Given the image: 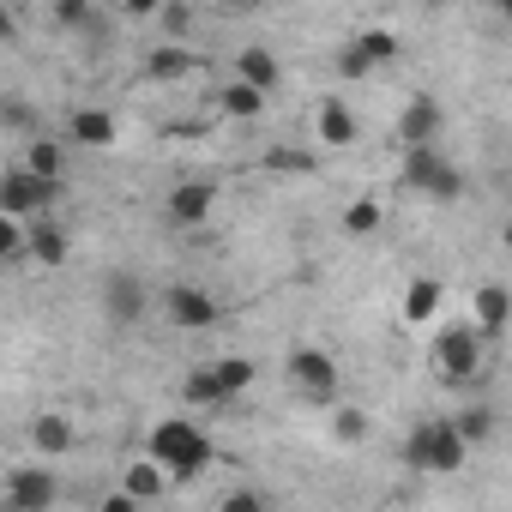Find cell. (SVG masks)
Returning <instances> with one entry per match:
<instances>
[{
	"mask_svg": "<svg viewBox=\"0 0 512 512\" xmlns=\"http://www.w3.org/2000/svg\"><path fill=\"white\" fill-rule=\"evenodd\" d=\"M0 121H7V133H31V127H37V115H31L25 97H7V103H0Z\"/></svg>",
	"mask_w": 512,
	"mask_h": 512,
	"instance_id": "obj_32",
	"label": "cell"
},
{
	"mask_svg": "<svg viewBox=\"0 0 512 512\" xmlns=\"http://www.w3.org/2000/svg\"><path fill=\"white\" fill-rule=\"evenodd\" d=\"M440 278H410V290H404V326H428L434 314H440Z\"/></svg>",
	"mask_w": 512,
	"mask_h": 512,
	"instance_id": "obj_22",
	"label": "cell"
},
{
	"mask_svg": "<svg viewBox=\"0 0 512 512\" xmlns=\"http://www.w3.org/2000/svg\"><path fill=\"white\" fill-rule=\"evenodd\" d=\"M404 187H416L422 199L452 205V199H464V169H458L440 145H428V151H404Z\"/></svg>",
	"mask_w": 512,
	"mask_h": 512,
	"instance_id": "obj_3",
	"label": "cell"
},
{
	"mask_svg": "<svg viewBox=\"0 0 512 512\" xmlns=\"http://www.w3.org/2000/svg\"><path fill=\"white\" fill-rule=\"evenodd\" d=\"M61 500V482L49 464H19L7 476V512H49Z\"/></svg>",
	"mask_w": 512,
	"mask_h": 512,
	"instance_id": "obj_9",
	"label": "cell"
},
{
	"mask_svg": "<svg viewBox=\"0 0 512 512\" xmlns=\"http://www.w3.org/2000/svg\"><path fill=\"white\" fill-rule=\"evenodd\" d=\"M163 320H169L175 332H211V326L223 320V308H217V296L199 290V284H169V290H163Z\"/></svg>",
	"mask_w": 512,
	"mask_h": 512,
	"instance_id": "obj_7",
	"label": "cell"
},
{
	"mask_svg": "<svg viewBox=\"0 0 512 512\" xmlns=\"http://www.w3.org/2000/svg\"><path fill=\"white\" fill-rule=\"evenodd\" d=\"M284 374H290V386H296L302 398H320V404H332V398H338V386H344V368H338V356H332V350H320V344H302V350H290Z\"/></svg>",
	"mask_w": 512,
	"mask_h": 512,
	"instance_id": "obj_6",
	"label": "cell"
},
{
	"mask_svg": "<svg viewBox=\"0 0 512 512\" xmlns=\"http://www.w3.org/2000/svg\"><path fill=\"white\" fill-rule=\"evenodd\" d=\"M145 308H151V296H145V278L139 272H109L103 278V314L115 326H139Z\"/></svg>",
	"mask_w": 512,
	"mask_h": 512,
	"instance_id": "obj_11",
	"label": "cell"
},
{
	"mask_svg": "<svg viewBox=\"0 0 512 512\" xmlns=\"http://www.w3.org/2000/svg\"><path fill=\"white\" fill-rule=\"evenodd\" d=\"M55 199H61V187H55V181H37L25 163H7V169H0V217L37 223V217H49Z\"/></svg>",
	"mask_w": 512,
	"mask_h": 512,
	"instance_id": "obj_5",
	"label": "cell"
},
{
	"mask_svg": "<svg viewBox=\"0 0 512 512\" xmlns=\"http://www.w3.org/2000/svg\"><path fill=\"white\" fill-rule=\"evenodd\" d=\"M49 19L61 25V31H103V13L91 7V0H55V7H49Z\"/></svg>",
	"mask_w": 512,
	"mask_h": 512,
	"instance_id": "obj_26",
	"label": "cell"
},
{
	"mask_svg": "<svg viewBox=\"0 0 512 512\" xmlns=\"http://www.w3.org/2000/svg\"><path fill=\"white\" fill-rule=\"evenodd\" d=\"M235 79L272 97V91H278V55H272L266 43H247V49H235Z\"/></svg>",
	"mask_w": 512,
	"mask_h": 512,
	"instance_id": "obj_16",
	"label": "cell"
},
{
	"mask_svg": "<svg viewBox=\"0 0 512 512\" xmlns=\"http://www.w3.org/2000/svg\"><path fill=\"white\" fill-rule=\"evenodd\" d=\"M392 55H398V37H392V31H362L356 43H344V49H338V79H350V85H356V79L380 73Z\"/></svg>",
	"mask_w": 512,
	"mask_h": 512,
	"instance_id": "obj_10",
	"label": "cell"
},
{
	"mask_svg": "<svg viewBox=\"0 0 512 512\" xmlns=\"http://www.w3.org/2000/svg\"><path fill=\"white\" fill-rule=\"evenodd\" d=\"M217 109L229 115V121H253V115H266V91H253V85H223L217 91Z\"/></svg>",
	"mask_w": 512,
	"mask_h": 512,
	"instance_id": "obj_25",
	"label": "cell"
},
{
	"mask_svg": "<svg viewBox=\"0 0 512 512\" xmlns=\"http://www.w3.org/2000/svg\"><path fill=\"white\" fill-rule=\"evenodd\" d=\"M211 205H217V187H211V181H181V187H169V199H163V211H169L175 229H199V223L211 217Z\"/></svg>",
	"mask_w": 512,
	"mask_h": 512,
	"instance_id": "obj_12",
	"label": "cell"
},
{
	"mask_svg": "<svg viewBox=\"0 0 512 512\" xmlns=\"http://www.w3.org/2000/svg\"><path fill=\"white\" fill-rule=\"evenodd\" d=\"M470 326H476L482 338H500V332L512 326V290H506V284H482V290L470 296Z\"/></svg>",
	"mask_w": 512,
	"mask_h": 512,
	"instance_id": "obj_13",
	"label": "cell"
},
{
	"mask_svg": "<svg viewBox=\"0 0 512 512\" xmlns=\"http://www.w3.org/2000/svg\"><path fill=\"white\" fill-rule=\"evenodd\" d=\"M193 67H199V55L193 49H145V85H181V79H193Z\"/></svg>",
	"mask_w": 512,
	"mask_h": 512,
	"instance_id": "obj_17",
	"label": "cell"
},
{
	"mask_svg": "<svg viewBox=\"0 0 512 512\" xmlns=\"http://www.w3.org/2000/svg\"><path fill=\"white\" fill-rule=\"evenodd\" d=\"M217 512H272V506H266V494H260V488H247V482H241V488H229V494H223V506H217Z\"/></svg>",
	"mask_w": 512,
	"mask_h": 512,
	"instance_id": "obj_31",
	"label": "cell"
},
{
	"mask_svg": "<svg viewBox=\"0 0 512 512\" xmlns=\"http://www.w3.org/2000/svg\"><path fill=\"white\" fill-rule=\"evenodd\" d=\"M67 253H73V235L55 217H37L31 223V260L37 266H67Z\"/></svg>",
	"mask_w": 512,
	"mask_h": 512,
	"instance_id": "obj_18",
	"label": "cell"
},
{
	"mask_svg": "<svg viewBox=\"0 0 512 512\" xmlns=\"http://www.w3.org/2000/svg\"><path fill=\"white\" fill-rule=\"evenodd\" d=\"M97 512H139V500H133L127 488H109V494L97 500Z\"/></svg>",
	"mask_w": 512,
	"mask_h": 512,
	"instance_id": "obj_33",
	"label": "cell"
},
{
	"mask_svg": "<svg viewBox=\"0 0 512 512\" xmlns=\"http://www.w3.org/2000/svg\"><path fill=\"white\" fill-rule=\"evenodd\" d=\"M121 488H127V494H133V500L145 506V500H157V494L169 488V470H163L157 458H133V464L121 470Z\"/></svg>",
	"mask_w": 512,
	"mask_h": 512,
	"instance_id": "obj_21",
	"label": "cell"
},
{
	"mask_svg": "<svg viewBox=\"0 0 512 512\" xmlns=\"http://www.w3.org/2000/svg\"><path fill=\"white\" fill-rule=\"evenodd\" d=\"M73 440H79V434H73V422H67L61 410H43V416L31 422V446H37L43 458H61V452H73Z\"/></svg>",
	"mask_w": 512,
	"mask_h": 512,
	"instance_id": "obj_19",
	"label": "cell"
},
{
	"mask_svg": "<svg viewBox=\"0 0 512 512\" xmlns=\"http://www.w3.org/2000/svg\"><path fill=\"white\" fill-rule=\"evenodd\" d=\"M338 223H344V235L368 241V235H374V229L386 223V205H380L374 193H362V199H350V205H344V217H338Z\"/></svg>",
	"mask_w": 512,
	"mask_h": 512,
	"instance_id": "obj_24",
	"label": "cell"
},
{
	"mask_svg": "<svg viewBox=\"0 0 512 512\" xmlns=\"http://www.w3.org/2000/svg\"><path fill=\"white\" fill-rule=\"evenodd\" d=\"M266 169H308V157H296V151H272Z\"/></svg>",
	"mask_w": 512,
	"mask_h": 512,
	"instance_id": "obj_34",
	"label": "cell"
},
{
	"mask_svg": "<svg viewBox=\"0 0 512 512\" xmlns=\"http://www.w3.org/2000/svg\"><path fill=\"white\" fill-rule=\"evenodd\" d=\"M25 169H31L37 181H55V187H61V169H67V151H61V145H55V139L43 133V139H31V145H25Z\"/></svg>",
	"mask_w": 512,
	"mask_h": 512,
	"instance_id": "obj_23",
	"label": "cell"
},
{
	"mask_svg": "<svg viewBox=\"0 0 512 512\" xmlns=\"http://www.w3.org/2000/svg\"><path fill=\"white\" fill-rule=\"evenodd\" d=\"M181 398H187L193 410H217V404H229V392H223V380H217V362H205V368H187V380H181Z\"/></svg>",
	"mask_w": 512,
	"mask_h": 512,
	"instance_id": "obj_20",
	"label": "cell"
},
{
	"mask_svg": "<svg viewBox=\"0 0 512 512\" xmlns=\"http://www.w3.org/2000/svg\"><path fill=\"white\" fill-rule=\"evenodd\" d=\"M470 458V440L458 434L452 416H422L410 434H404V464L422 470V476H458Z\"/></svg>",
	"mask_w": 512,
	"mask_h": 512,
	"instance_id": "obj_2",
	"label": "cell"
},
{
	"mask_svg": "<svg viewBox=\"0 0 512 512\" xmlns=\"http://www.w3.org/2000/svg\"><path fill=\"white\" fill-rule=\"evenodd\" d=\"M67 139H73V145H91V151H109V145L121 139V127H115L109 109H91V103H85V109L67 115Z\"/></svg>",
	"mask_w": 512,
	"mask_h": 512,
	"instance_id": "obj_15",
	"label": "cell"
},
{
	"mask_svg": "<svg viewBox=\"0 0 512 512\" xmlns=\"http://www.w3.org/2000/svg\"><path fill=\"white\" fill-rule=\"evenodd\" d=\"M500 241H506V247H512V217H506V229H500Z\"/></svg>",
	"mask_w": 512,
	"mask_h": 512,
	"instance_id": "obj_35",
	"label": "cell"
},
{
	"mask_svg": "<svg viewBox=\"0 0 512 512\" xmlns=\"http://www.w3.org/2000/svg\"><path fill=\"white\" fill-rule=\"evenodd\" d=\"M440 127H446V109H440L428 91H410L404 109H398V145H404V151H428V145L440 139Z\"/></svg>",
	"mask_w": 512,
	"mask_h": 512,
	"instance_id": "obj_8",
	"label": "cell"
},
{
	"mask_svg": "<svg viewBox=\"0 0 512 512\" xmlns=\"http://www.w3.org/2000/svg\"><path fill=\"white\" fill-rule=\"evenodd\" d=\"M253 374H260V368H253L247 356H223V362H217V380H223V392H229V398H241V392L253 386Z\"/></svg>",
	"mask_w": 512,
	"mask_h": 512,
	"instance_id": "obj_29",
	"label": "cell"
},
{
	"mask_svg": "<svg viewBox=\"0 0 512 512\" xmlns=\"http://www.w3.org/2000/svg\"><path fill=\"white\" fill-rule=\"evenodd\" d=\"M145 446H151V458L169 470V482H193V476H205V470H211V458H217L211 434H205L199 422H187V416H169V422H157Z\"/></svg>",
	"mask_w": 512,
	"mask_h": 512,
	"instance_id": "obj_1",
	"label": "cell"
},
{
	"mask_svg": "<svg viewBox=\"0 0 512 512\" xmlns=\"http://www.w3.org/2000/svg\"><path fill=\"white\" fill-rule=\"evenodd\" d=\"M157 25H163V31L175 37V49H181V37H193V31H199V13H193V7H163V13H157Z\"/></svg>",
	"mask_w": 512,
	"mask_h": 512,
	"instance_id": "obj_30",
	"label": "cell"
},
{
	"mask_svg": "<svg viewBox=\"0 0 512 512\" xmlns=\"http://www.w3.org/2000/svg\"><path fill=\"white\" fill-rule=\"evenodd\" d=\"M452 422H458V434H464L470 446H482V440H494V410H488V404H464V410H458Z\"/></svg>",
	"mask_w": 512,
	"mask_h": 512,
	"instance_id": "obj_28",
	"label": "cell"
},
{
	"mask_svg": "<svg viewBox=\"0 0 512 512\" xmlns=\"http://www.w3.org/2000/svg\"><path fill=\"white\" fill-rule=\"evenodd\" d=\"M500 19H506V25H512V0H506V7H500Z\"/></svg>",
	"mask_w": 512,
	"mask_h": 512,
	"instance_id": "obj_36",
	"label": "cell"
},
{
	"mask_svg": "<svg viewBox=\"0 0 512 512\" xmlns=\"http://www.w3.org/2000/svg\"><path fill=\"white\" fill-rule=\"evenodd\" d=\"M314 133H320V145H356L362 139V121H356V109L344 103V97H326L320 109H314Z\"/></svg>",
	"mask_w": 512,
	"mask_h": 512,
	"instance_id": "obj_14",
	"label": "cell"
},
{
	"mask_svg": "<svg viewBox=\"0 0 512 512\" xmlns=\"http://www.w3.org/2000/svg\"><path fill=\"white\" fill-rule=\"evenodd\" d=\"M482 350H488V338L476 326H440L434 332V368H440V380L470 386L482 374Z\"/></svg>",
	"mask_w": 512,
	"mask_h": 512,
	"instance_id": "obj_4",
	"label": "cell"
},
{
	"mask_svg": "<svg viewBox=\"0 0 512 512\" xmlns=\"http://www.w3.org/2000/svg\"><path fill=\"white\" fill-rule=\"evenodd\" d=\"M332 440H338V446H362V440H368V410L338 404V410H332Z\"/></svg>",
	"mask_w": 512,
	"mask_h": 512,
	"instance_id": "obj_27",
	"label": "cell"
}]
</instances>
